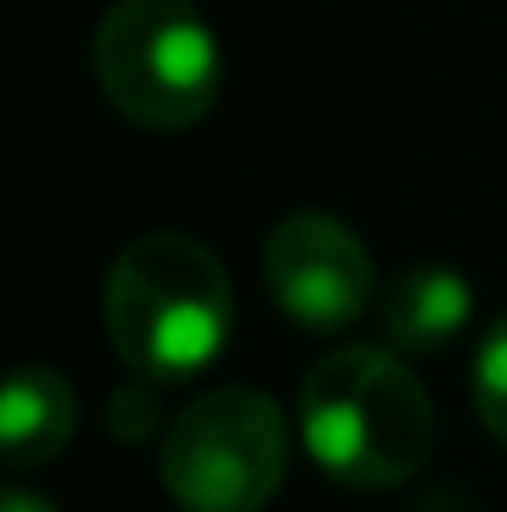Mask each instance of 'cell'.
<instances>
[{
	"instance_id": "cell-4",
	"label": "cell",
	"mask_w": 507,
	"mask_h": 512,
	"mask_svg": "<svg viewBox=\"0 0 507 512\" xmlns=\"http://www.w3.org/2000/svg\"><path fill=\"white\" fill-rule=\"evenodd\" d=\"M289 469V425L257 387H208L164 431L159 474L186 512H262Z\"/></svg>"
},
{
	"instance_id": "cell-7",
	"label": "cell",
	"mask_w": 507,
	"mask_h": 512,
	"mask_svg": "<svg viewBox=\"0 0 507 512\" xmlns=\"http://www.w3.org/2000/svg\"><path fill=\"white\" fill-rule=\"evenodd\" d=\"M71 431H77V393L50 365H28L6 382L0 398V447H6L11 469H39L66 453Z\"/></svg>"
},
{
	"instance_id": "cell-8",
	"label": "cell",
	"mask_w": 507,
	"mask_h": 512,
	"mask_svg": "<svg viewBox=\"0 0 507 512\" xmlns=\"http://www.w3.org/2000/svg\"><path fill=\"white\" fill-rule=\"evenodd\" d=\"M475 414L507 447V311L486 327V338L475 349Z\"/></svg>"
},
{
	"instance_id": "cell-2",
	"label": "cell",
	"mask_w": 507,
	"mask_h": 512,
	"mask_svg": "<svg viewBox=\"0 0 507 512\" xmlns=\"http://www.w3.org/2000/svg\"><path fill=\"white\" fill-rule=\"evenodd\" d=\"M104 327L137 376H197L229 338V278L219 256L169 229L131 240L104 278Z\"/></svg>"
},
{
	"instance_id": "cell-5",
	"label": "cell",
	"mask_w": 507,
	"mask_h": 512,
	"mask_svg": "<svg viewBox=\"0 0 507 512\" xmlns=\"http://www.w3.org/2000/svg\"><path fill=\"white\" fill-rule=\"evenodd\" d=\"M262 273L289 322L311 333H338L349 327L377 295V267L371 251L344 218L333 213H284L268 229L262 246Z\"/></svg>"
},
{
	"instance_id": "cell-6",
	"label": "cell",
	"mask_w": 507,
	"mask_h": 512,
	"mask_svg": "<svg viewBox=\"0 0 507 512\" xmlns=\"http://www.w3.org/2000/svg\"><path fill=\"white\" fill-rule=\"evenodd\" d=\"M469 327V284L442 262H415L382 295V338L398 355H437Z\"/></svg>"
},
{
	"instance_id": "cell-1",
	"label": "cell",
	"mask_w": 507,
	"mask_h": 512,
	"mask_svg": "<svg viewBox=\"0 0 507 512\" xmlns=\"http://www.w3.org/2000/svg\"><path fill=\"white\" fill-rule=\"evenodd\" d=\"M300 436L328 480L388 491L420 474L437 447V414L398 349H328L300 382Z\"/></svg>"
},
{
	"instance_id": "cell-9",
	"label": "cell",
	"mask_w": 507,
	"mask_h": 512,
	"mask_svg": "<svg viewBox=\"0 0 507 512\" xmlns=\"http://www.w3.org/2000/svg\"><path fill=\"white\" fill-rule=\"evenodd\" d=\"M159 420H164V398L153 376H137L110 398V431L120 442H142L148 431H159Z\"/></svg>"
},
{
	"instance_id": "cell-10",
	"label": "cell",
	"mask_w": 507,
	"mask_h": 512,
	"mask_svg": "<svg viewBox=\"0 0 507 512\" xmlns=\"http://www.w3.org/2000/svg\"><path fill=\"white\" fill-rule=\"evenodd\" d=\"M0 512H55V502H44V496H33V491H6Z\"/></svg>"
},
{
	"instance_id": "cell-3",
	"label": "cell",
	"mask_w": 507,
	"mask_h": 512,
	"mask_svg": "<svg viewBox=\"0 0 507 512\" xmlns=\"http://www.w3.org/2000/svg\"><path fill=\"white\" fill-rule=\"evenodd\" d=\"M93 77L131 126L186 131L219 104L224 55L191 0H120L93 33Z\"/></svg>"
}]
</instances>
